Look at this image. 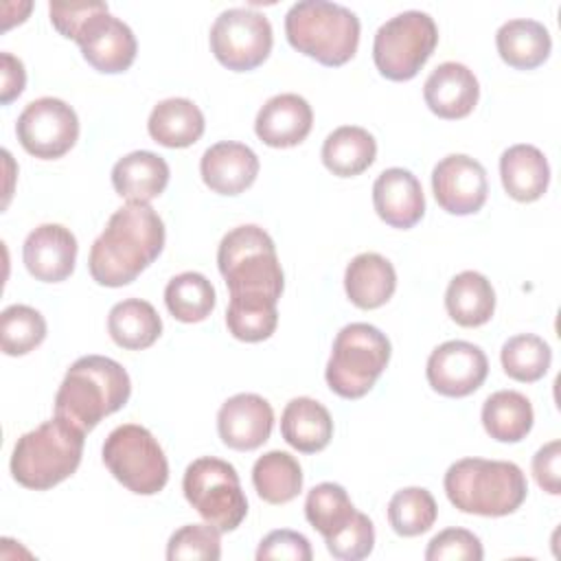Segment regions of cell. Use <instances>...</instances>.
I'll use <instances>...</instances> for the list:
<instances>
[{
	"mask_svg": "<svg viewBox=\"0 0 561 561\" xmlns=\"http://www.w3.org/2000/svg\"><path fill=\"white\" fill-rule=\"evenodd\" d=\"M217 265L228 285L226 327L241 342H263L278 324L276 302L285 287L272 237L254 226H237L224 234Z\"/></svg>",
	"mask_w": 561,
	"mask_h": 561,
	"instance_id": "1",
	"label": "cell"
},
{
	"mask_svg": "<svg viewBox=\"0 0 561 561\" xmlns=\"http://www.w3.org/2000/svg\"><path fill=\"white\" fill-rule=\"evenodd\" d=\"M164 248V224L149 204H125L90 248L88 267L103 287L129 285Z\"/></svg>",
	"mask_w": 561,
	"mask_h": 561,
	"instance_id": "2",
	"label": "cell"
},
{
	"mask_svg": "<svg viewBox=\"0 0 561 561\" xmlns=\"http://www.w3.org/2000/svg\"><path fill=\"white\" fill-rule=\"evenodd\" d=\"M131 394L127 370L103 355L79 357L55 394V416L92 432L105 416L118 412Z\"/></svg>",
	"mask_w": 561,
	"mask_h": 561,
	"instance_id": "3",
	"label": "cell"
},
{
	"mask_svg": "<svg viewBox=\"0 0 561 561\" xmlns=\"http://www.w3.org/2000/svg\"><path fill=\"white\" fill-rule=\"evenodd\" d=\"M443 484L460 513L482 517L511 515L528 495L524 471L508 460L462 458L447 469Z\"/></svg>",
	"mask_w": 561,
	"mask_h": 561,
	"instance_id": "4",
	"label": "cell"
},
{
	"mask_svg": "<svg viewBox=\"0 0 561 561\" xmlns=\"http://www.w3.org/2000/svg\"><path fill=\"white\" fill-rule=\"evenodd\" d=\"M83 432L55 416L15 440L11 476L33 491H48L70 478L83 456Z\"/></svg>",
	"mask_w": 561,
	"mask_h": 561,
	"instance_id": "5",
	"label": "cell"
},
{
	"mask_svg": "<svg viewBox=\"0 0 561 561\" xmlns=\"http://www.w3.org/2000/svg\"><path fill=\"white\" fill-rule=\"evenodd\" d=\"M287 42L322 66H344L357 53L359 18L335 2L300 0L285 15Z\"/></svg>",
	"mask_w": 561,
	"mask_h": 561,
	"instance_id": "6",
	"label": "cell"
},
{
	"mask_svg": "<svg viewBox=\"0 0 561 561\" xmlns=\"http://www.w3.org/2000/svg\"><path fill=\"white\" fill-rule=\"evenodd\" d=\"M390 340L368 322L340 329L327 362V383L342 399H362L390 362Z\"/></svg>",
	"mask_w": 561,
	"mask_h": 561,
	"instance_id": "7",
	"label": "cell"
},
{
	"mask_svg": "<svg viewBox=\"0 0 561 561\" xmlns=\"http://www.w3.org/2000/svg\"><path fill=\"white\" fill-rule=\"evenodd\" d=\"M186 502L217 530L230 533L248 515V500L243 495L237 469L215 456L193 460L182 480Z\"/></svg>",
	"mask_w": 561,
	"mask_h": 561,
	"instance_id": "8",
	"label": "cell"
},
{
	"mask_svg": "<svg viewBox=\"0 0 561 561\" xmlns=\"http://www.w3.org/2000/svg\"><path fill=\"white\" fill-rule=\"evenodd\" d=\"M438 44V28L425 11H403L383 22L373 39V61L381 77L410 81Z\"/></svg>",
	"mask_w": 561,
	"mask_h": 561,
	"instance_id": "9",
	"label": "cell"
},
{
	"mask_svg": "<svg viewBox=\"0 0 561 561\" xmlns=\"http://www.w3.org/2000/svg\"><path fill=\"white\" fill-rule=\"evenodd\" d=\"M110 473L136 495H156L167 486L169 462L156 436L136 423L114 427L103 443Z\"/></svg>",
	"mask_w": 561,
	"mask_h": 561,
	"instance_id": "10",
	"label": "cell"
},
{
	"mask_svg": "<svg viewBox=\"0 0 561 561\" xmlns=\"http://www.w3.org/2000/svg\"><path fill=\"white\" fill-rule=\"evenodd\" d=\"M272 44L270 20L248 7L221 11L210 26V50L215 59L234 72L259 68L270 57Z\"/></svg>",
	"mask_w": 561,
	"mask_h": 561,
	"instance_id": "11",
	"label": "cell"
},
{
	"mask_svg": "<svg viewBox=\"0 0 561 561\" xmlns=\"http://www.w3.org/2000/svg\"><path fill=\"white\" fill-rule=\"evenodd\" d=\"M15 134L26 153L42 160H55L75 147L79 138V118L66 101L42 96L22 110L15 123Z\"/></svg>",
	"mask_w": 561,
	"mask_h": 561,
	"instance_id": "12",
	"label": "cell"
},
{
	"mask_svg": "<svg viewBox=\"0 0 561 561\" xmlns=\"http://www.w3.org/2000/svg\"><path fill=\"white\" fill-rule=\"evenodd\" d=\"M425 375L432 390L443 397L460 399L484 383L489 359L480 346L465 340H449L432 351Z\"/></svg>",
	"mask_w": 561,
	"mask_h": 561,
	"instance_id": "13",
	"label": "cell"
},
{
	"mask_svg": "<svg viewBox=\"0 0 561 561\" xmlns=\"http://www.w3.org/2000/svg\"><path fill=\"white\" fill-rule=\"evenodd\" d=\"M432 191L445 213L473 215L486 202V171L471 156L449 153L432 171Z\"/></svg>",
	"mask_w": 561,
	"mask_h": 561,
	"instance_id": "14",
	"label": "cell"
},
{
	"mask_svg": "<svg viewBox=\"0 0 561 561\" xmlns=\"http://www.w3.org/2000/svg\"><path fill=\"white\" fill-rule=\"evenodd\" d=\"M81 48L83 59L99 72L118 75L125 72L136 59V37L134 31L110 13V9L99 11L79 31L75 39Z\"/></svg>",
	"mask_w": 561,
	"mask_h": 561,
	"instance_id": "15",
	"label": "cell"
},
{
	"mask_svg": "<svg viewBox=\"0 0 561 561\" xmlns=\"http://www.w3.org/2000/svg\"><path fill=\"white\" fill-rule=\"evenodd\" d=\"M274 410L254 392H239L226 399L217 412V432L226 447L237 451L259 449L272 434Z\"/></svg>",
	"mask_w": 561,
	"mask_h": 561,
	"instance_id": "16",
	"label": "cell"
},
{
	"mask_svg": "<svg viewBox=\"0 0 561 561\" xmlns=\"http://www.w3.org/2000/svg\"><path fill=\"white\" fill-rule=\"evenodd\" d=\"M22 259L35 280L61 283L75 272L77 239L61 224H42L24 239Z\"/></svg>",
	"mask_w": 561,
	"mask_h": 561,
	"instance_id": "17",
	"label": "cell"
},
{
	"mask_svg": "<svg viewBox=\"0 0 561 561\" xmlns=\"http://www.w3.org/2000/svg\"><path fill=\"white\" fill-rule=\"evenodd\" d=\"M373 204L381 221L408 230L425 215V195L416 175L408 169L392 167L377 175L373 184Z\"/></svg>",
	"mask_w": 561,
	"mask_h": 561,
	"instance_id": "18",
	"label": "cell"
},
{
	"mask_svg": "<svg viewBox=\"0 0 561 561\" xmlns=\"http://www.w3.org/2000/svg\"><path fill=\"white\" fill-rule=\"evenodd\" d=\"M423 99L438 118H465L473 112L480 99V83L465 64L445 61L425 79Z\"/></svg>",
	"mask_w": 561,
	"mask_h": 561,
	"instance_id": "19",
	"label": "cell"
},
{
	"mask_svg": "<svg viewBox=\"0 0 561 561\" xmlns=\"http://www.w3.org/2000/svg\"><path fill=\"white\" fill-rule=\"evenodd\" d=\"M199 173L213 193L239 195L254 184L259 175V158L243 142L221 140L204 151Z\"/></svg>",
	"mask_w": 561,
	"mask_h": 561,
	"instance_id": "20",
	"label": "cell"
},
{
	"mask_svg": "<svg viewBox=\"0 0 561 561\" xmlns=\"http://www.w3.org/2000/svg\"><path fill=\"white\" fill-rule=\"evenodd\" d=\"M313 125L311 105L294 92L276 94L265 101L254 121V131L261 142L276 149L300 145Z\"/></svg>",
	"mask_w": 561,
	"mask_h": 561,
	"instance_id": "21",
	"label": "cell"
},
{
	"mask_svg": "<svg viewBox=\"0 0 561 561\" xmlns=\"http://www.w3.org/2000/svg\"><path fill=\"white\" fill-rule=\"evenodd\" d=\"M169 184V164L153 151H131L112 169L114 191L129 204H149Z\"/></svg>",
	"mask_w": 561,
	"mask_h": 561,
	"instance_id": "22",
	"label": "cell"
},
{
	"mask_svg": "<svg viewBox=\"0 0 561 561\" xmlns=\"http://www.w3.org/2000/svg\"><path fill=\"white\" fill-rule=\"evenodd\" d=\"M344 289L355 307L377 309L392 298L397 289V272L386 256L362 252L346 265Z\"/></svg>",
	"mask_w": 561,
	"mask_h": 561,
	"instance_id": "23",
	"label": "cell"
},
{
	"mask_svg": "<svg viewBox=\"0 0 561 561\" xmlns=\"http://www.w3.org/2000/svg\"><path fill=\"white\" fill-rule=\"evenodd\" d=\"M502 186L515 202H537L550 182L546 156L535 145H513L500 158Z\"/></svg>",
	"mask_w": 561,
	"mask_h": 561,
	"instance_id": "24",
	"label": "cell"
},
{
	"mask_svg": "<svg viewBox=\"0 0 561 561\" xmlns=\"http://www.w3.org/2000/svg\"><path fill=\"white\" fill-rule=\"evenodd\" d=\"M280 434L289 447L302 454H316L329 445L333 436V419L320 401L296 397L283 410Z\"/></svg>",
	"mask_w": 561,
	"mask_h": 561,
	"instance_id": "25",
	"label": "cell"
},
{
	"mask_svg": "<svg viewBox=\"0 0 561 561\" xmlns=\"http://www.w3.org/2000/svg\"><path fill=\"white\" fill-rule=\"evenodd\" d=\"M495 46L504 64L515 70L539 68L552 50L550 31L528 18H515L504 22L495 33Z\"/></svg>",
	"mask_w": 561,
	"mask_h": 561,
	"instance_id": "26",
	"label": "cell"
},
{
	"mask_svg": "<svg viewBox=\"0 0 561 561\" xmlns=\"http://www.w3.org/2000/svg\"><path fill=\"white\" fill-rule=\"evenodd\" d=\"M204 114L202 110L191 101L182 96L164 99L158 105H153L147 129L149 136L169 149H182L195 145L204 134Z\"/></svg>",
	"mask_w": 561,
	"mask_h": 561,
	"instance_id": "27",
	"label": "cell"
},
{
	"mask_svg": "<svg viewBox=\"0 0 561 561\" xmlns=\"http://www.w3.org/2000/svg\"><path fill=\"white\" fill-rule=\"evenodd\" d=\"M445 309L460 327H482L493 318L495 291L491 280L473 270L456 274L445 291Z\"/></svg>",
	"mask_w": 561,
	"mask_h": 561,
	"instance_id": "28",
	"label": "cell"
},
{
	"mask_svg": "<svg viewBox=\"0 0 561 561\" xmlns=\"http://www.w3.org/2000/svg\"><path fill=\"white\" fill-rule=\"evenodd\" d=\"M377 156V142L370 131L357 125L333 129L322 142V162L337 178H355L364 173Z\"/></svg>",
	"mask_w": 561,
	"mask_h": 561,
	"instance_id": "29",
	"label": "cell"
},
{
	"mask_svg": "<svg viewBox=\"0 0 561 561\" xmlns=\"http://www.w3.org/2000/svg\"><path fill=\"white\" fill-rule=\"evenodd\" d=\"M107 333L121 348L142 351L160 337L162 320L151 302L127 298L110 309Z\"/></svg>",
	"mask_w": 561,
	"mask_h": 561,
	"instance_id": "30",
	"label": "cell"
},
{
	"mask_svg": "<svg viewBox=\"0 0 561 561\" xmlns=\"http://www.w3.org/2000/svg\"><path fill=\"white\" fill-rule=\"evenodd\" d=\"M533 405L517 390H497L482 405V425L500 443H519L533 430Z\"/></svg>",
	"mask_w": 561,
	"mask_h": 561,
	"instance_id": "31",
	"label": "cell"
},
{
	"mask_svg": "<svg viewBox=\"0 0 561 561\" xmlns=\"http://www.w3.org/2000/svg\"><path fill=\"white\" fill-rule=\"evenodd\" d=\"M252 484L267 504H287L302 489V469L298 460L280 449H272L256 458L252 467Z\"/></svg>",
	"mask_w": 561,
	"mask_h": 561,
	"instance_id": "32",
	"label": "cell"
},
{
	"mask_svg": "<svg viewBox=\"0 0 561 561\" xmlns=\"http://www.w3.org/2000/svg\"><path fill=\"white\" fill-rule=\"evenodd\" d=\"M164 302L169 313L186 324L202 322L215 309L217 296L213 283L199 272H182L167 283Z\"/></svg>",
	"mask_w": 561,
	"mask_h": 561,
	"instance_id": "33",
	"label": "cell"
},
{
	"mask_svg": "<svg viewBox=\"0 0 561 561\" xmlns=\"http://www.w3.org/2000/svg\"><path fill=\"white\" fill-rule=\"evenodd\" d=\"M500 362L511 379L533 383L548 373L552 364V351L543 337L535 333H519L502 344Z\"/></svg>",
	"mask_w": 561,
	"mask_h": 561,
	"instance_id": "34",
	"label": "cell"
},
{
	"mask_svg": "<svg viewBox=\"0 0 561 561\" xmlns=\"http://www.w3.org/2000/svg\"><path fill=\"white\" fill-rule=\"evenodd\" d=\"M355 511L346 489L335 482L316 484L305 500V517L324 539L342 530Z\"/></svg>",
	"mask_w": 561,
	"mask_h": 561,
	"instance_id": "35",
	"label": "cell"
},
{
	"mask_svg": "<svg viewBox=\"0 0 561 561\" xmlns=\"http://www.w3.org/2000/svg\"><path fill=\"white\" fill-rule=\"evenodd\" d=\"M436 515V500L423 486L401 489L388 502V522L401 537H416L427 533L434 526Z\"/></svg>",
	"mask_w": 561,
	"mask_h": 561,
	"instance_id": "36",
	"label": "cell"
},
{
	"mask_svg": "<svg viewBox=\"0 0 561 561\" xmlns=\"http://www.w3.org/2000/svg\"><path fill=\"white\" fill-rule=\"evenodd\" d=\"M46 337L44 316L28 305H9L0 316V346L4 355L18 357L37 348Z\"/></svg>",
	"mask_w": 561,
	"mask_h": 561,
	"instance_id": "37",
	"label": "cell"
},
{
	"mask_svg": "<svg viewBox=\"0 0 561 561\" xmlns=\"http://www.w3.org/2000/svg\"><path fill=\"white\" fill-rule=\"evenodd\" d=\"M221 557V530L206 524H186L178 528L167 543L169 561H217Z\"/></svg>",
	"mask_w": 561,
	"mask_h": 561,
	"instance_id": "38",
	"label": "cell"
},
{
	"mask_svg": "<svg viewBox=\"0 0 561 561\" xmlns=\"http://www.w3.org/2000/svg\"><path fill=\"white\" fill-rule=\"evenodd\" d=\"M324 543L333 559H340V561L366 559L375 548V526L368 515L355 511L351 522L335 535L327 537Z\"/></svg>",
	"mask_w": 561,
	"mask_h": 561,
	"instance_id": "39",
	"label": "cell"
},
{
	"mask_svg": "<svg viewBox=\"0 0 561 561\" xmlns=\"http://www.w3.org/2000/svg\"><path fill=\"white\" fill-rule=\"evenodd\" d=\"M484 557L478 535L467 528H445L427 543V561H480Z\"/></svg>",
	"mask_w": 561,
	"mask_h": 561,
	"instance_id": "40",
	"label": "cell"
},
{
	"mask_svg": "<svg viewBox=\"0 0 561 561\" xmlns=\"http://www.w3.org/2000/svg\"><path fill=\"white\" fill-rule=\"evenodd\" d=\"M311 543L305 535L296 530H272L267 533L259 548H256V559L259 561H270V559H287V561H311Z\"/></svg>",
	"mask_w": 561,
	"mask_h": 561,
	"instance_id": "41",
	"label": "cell"
},
{
	"mask_svg": "<svg viewBox=\"0 0 561 561\" xmlns=\"http://www.w3.org/2000/svg\"><path fill=\"white\" fill-rule=\"evenodd\" d=\"M107 9L105 2H50L48 13L53 26L68 39H77L79 31L99 11Z\"/></svg>",
	"mask_w": 561,
	"mask_h": 561,
	"instance_id": "42",
	"label": "cell"
},
{
	"mask_svg": "<svg viewBox=\"0 0 561 561\" xmlns=\"http://www.w3.org/2000/svg\"><path fill=\"white\" fill-rule=\"evenodd\" d=\"M559 462H561V443L559 440L546 443L533 456V476H535L537 484L546 493H550V495H559L561 493Z\"/></svg>",
	"mask_w": 561,
	"mask_h": 561,
	"instance_id": "43",
	"label": "cell"
},
{
	"mask_svg": "<svg viewBox=\"0 0 561 561\" xmlns=\"http://www.w3.org/2000/svg\"><path fill=\"white\" fill-rule=\"evenodd\" d=\"M0 77H2V88H0V101L2 105H9L13 99H18L26 85V72L24 64L13 57L11 53H0Z\"/></svg>",
	"mask_w": 561,
	"mask_h": 561,
	"instance_id": "44",
	"label": "cell"
}]
</instances>
